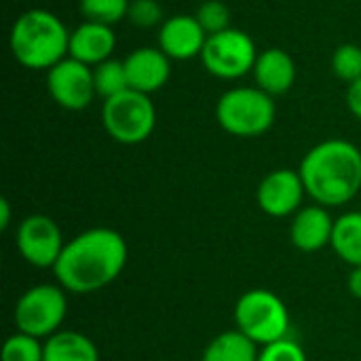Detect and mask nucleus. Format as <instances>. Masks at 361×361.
Wrapping results in <instances>:
<instances>
[{"label": "nucleus", "mask_w": 361, "mask_h": 361, "mask_svg": "<svg viewBox=\"0 0 361 361\" xmlns=\"http://www.w3.org/2000/svg\"><path fill=\"white\" fill-rule=\"evenodd\" d=\"M47 91L57 106L66 110H85L97 95L93 68L68 55L47 72Z\"/></svg>", "instance_id": "nucleus-9"}, {"label": "nucleus", "mask_w": 361, "mask_h": 361, "mask_svg": "<svg viewBox=\"0 0 361 361\" xmlns=\"http://www.w3.org/2000/svg\"><path fill=\"white\" fill-rule=\"evenodd\" d=\"M275 99L258 87H233L216 104L220 127L235 137L264 135L275 123Z\"/></svg>", "instance_id": "nucleus-4"}, {"label": "nucleus", "mask_w": 361, "mask_h": 361, "mask_svg": "<svg viewBox=\"0 0 361 361\" xmlns=\"http://www.w3.org/2000/svg\"><path fill=\"white\" fill-rule=\"evenodd\" d=\"M207 34L197 21L195 15H173L161 23L159 30V49L169 59H192L201 57Z\"/></svg>", "instance_id": "nucleus-12"}, {"label": "nucleus", "mask_w": 361, "mask_h": 361, "mask_svg": "<svg viewBox=\"0 0 361 361\" xmlns=\"http://www.w3.org/2000/svg\"><path fill=\"white\" fill-rule=\"evenodd\" d=\"M258 345L252 338L241 330H228L207 345L201 361H258Z\"/></svg>", "instance_id": "nucleus-18"}, {"label": "nucleus", "mask_w": 361, "mask_h": 361, "mask_svg": "<svg viewBox=\"0 0 361 361\" xmlns=\"http://www.w3.org/2000/svg\"><path fill=\"white\" fill-rule=\"evenodd\" d=\"M307 195L300 171L275 169L262 178L258 184V205L271 218H288L302 209V199Z\"/></svg>", "instance_id": "nucleus-11"}, {"label": "nucleus", "mask_w": 361, "mask_h": 361, "mask_svg": "<svg viewBox=\"0 0 361 361\" xmlns=\"http://www.w3.org/2000/svg\"><path fill=\"white\" fill-rule=\"evenodd\" d=\"M2 361H44V343L40 338L23 334L17 330V334L8 336L2 345Z\"/></svg>", "instance_id": "nucleus-22"}, {"label": "nucleus", "mask_w": 361, "mask_h": 361, "mask_svg": "<svg viewBox=\"0 0 361 361\" xmlns=\"http://www.w3.org/2000/svg\"><path fill=\"white\" fill-rule=\"evenodd\" d=\"M102 123L106 133L125 146L146 142L157 127V108L150 95L127 89L104 99Z\"/></svg>", "instance_id": "nucleus-5"}, {"label": "nucleus", "mask_w": 361, "mask_h": 361, "mask_svg": "<svg viewBox=\"0 0 361 361\" xmlns=\"http://www.w3.org/2000/svg\"><path fill=\"white\" fill-rule=\"evenodd\" d=\"M258 361H307V355L298 343L290 338H281L277 343L264 345L258 355Z\"/></svg>", "instance_id": "nucleus-26"}, {"label": "nucleus", "mask_w": 361, "mask_h": 361, "mask_svg": "<svg viewBox=\"0 0 361 361\" xmlns=\"http://www.w3.org/2000/svg\"><path fill=\"white\" fill-rule=\"evenodd\" d=\"M258 49L254 38L237 27H228L220 34L207 36L201 53L205 70L222 80H237L254 72Z\"/></svg>", "instance_id": "nucleus-8"}, {"label": "nucleus", "mask_w": 361, "mask_h": 361, "mask_svg": "<svg viewBox=\"0 0 361 361\" xmlns=\"http://www.w3.org/2000/svg\"><path fill=\"white\" fill-rule=\"evenodd\" d=\"M298 171L307 195L319 205H347L361 190V150L349 140L319 142L305 154Z\"/></svg>", "instance_id": "nucleus-2"}, {"label": "nucleus", "mask_w": 361, "mask_h": 361, "mask_svg": "<svg viewBox=\"0 0 361 361\" xmlns=\"http://www.w3.org/2000/svg\"><path fill=\"white\" fill-rule=\"evenodd\" d=\"M195 17L201 23V27L205 30L207 36L220 34V32L231 27V11L222 0H205L197 8Z\"/></svg>", "instance_id": "nucleus-24"}, {"label": "nucleus", "mask_w": 361, "mask_h": 361, "mask_svg": "<svg viewBox=\"0 0 361 361\" xmlns=\"http://www.w3.org/2000/svg\"><path fill=\"white\" fill-rule=\"evenodd\" d=\"M129 89L140 93H154L169 82L171 59L159 47H140L125 59Z\"/></svg>", "instance_id": "nucleus-13"}, {"label": "nucleus", "mask_w": 361, "mask_h": 361, "mask_svg": "<svg viewBox=\"0 0 361 361\" xmlns=\"http://www.w3.org/2000/svg\"><path fill=\"white\" fill-rule=\"evenodd\" d=\"M235 324L247 338L264 347L288 338L290 313L275 292L250 290L235 305Z\"/></svg>", "instance_id": "nucleus-6"}, {"label": "nucleus", "mask_w": 361, "mask_h": 361, "mask_svg": "<svg viewBox=\"0 0 361 361\" xmlns=\"http://www.w3.org/2000/svg\"><path fill=\"white\" fill-rule=\"evenodd\" d=\"M347 106H349L351 114L361 121V78L349 85V89H347Z\"/></svg>", "instance_id": "nucleus-27"}, {"label": "nucleus", "mask_w": 361, "mask_h": 361, "mask_svg": "<svg viewBox=\"0 0 361 361\" xmlns=\"http://www.w3.org/2000/svg\"><path fill=\"white\" fill-rule=\"evenodd\" d=\"M44 361H99V351L85 334L59 330L44 343Z\"/></svg>", "instance_id": "nucleus-17"}, {"label": "nucleus", "mask_w": 361, "mask_h": 361, "mask_svg": "<svg viewBox=\"0 0 361 361\" xmlns=\"http://www.w3.org/2000/svg\"><path fill=\"white\" fill-rule=\"evenodd\" d=\"M163 6L159 0H131L127 19L137 27H154L165 21Z\"/></svg>", "instance_id": "nucleus-25"}, {"label": "nucleus", "mask_w": 361, "mask_h": 361, "mask_svg": "<svg viewBox=\"0 0 361 361\" xmlns=\"http://www.w3.org/2000/svg\"><path fill=\"white\" fill-rule=\"evenodd\" d=\"M68 313L66 290L57 286H34L25 290L15 305V326L19 332L49 338L59 332Z\"/></svg>", "instance_id": "nucleus-7"}, {"label": "nucleus", "mask_w": 361, "mask_h": 361, "mask_svg": "<svg viewBox=\"0 0 361 361\" xmlns=\"http://www.w3.org/2000/svg\"><path fill=\"white\" fill-rule=\"evenodd\" d=\"M114 49H116V34H114L112 25H104V23L85 19L70 34V53L68 55L93 68V66L110 59Z\"/></svg>", "instance_id": "nucleus-15"}, {"label": "nucleus", "mask_w": 361, "mask_h": 361, "mask_svg": "<svg viewBox=\"0 0 361 361\" xmlns=\"http://www.w3.org/2000/svg\"><path fill=\"white\" fill-rule=\"evenodd\" d=\"M334 222L330 212L324 205H309L294 214L292 226H290V239L296 250L305 254L319 252L328 245H332L334 235Z\"/></svg>", "instance_id": "nucleus-14"}, {"label": "nucleus", "mask_w": 361, "mask_h": 361, "mask_svg": "<svg viewBox=\"0 0 361 361\" xmlns=\"http://www.w3.org/2000/svg\"><path fill=\"white\" fill-rule=\"evenodd\" d=\"M70 30L47 8L21 13L8 36V47L17 63L27 70H51L70 53Z\"/></svg>", "instance_id": "nucleus-3"}, {"label": "nucleus", "mask_w": 361, "mask_h": 361, "mask_svg": "<svg viewBox=\"0 0 361 361\" xmlns=\"http://www.w3.org/2000/svg\"><path fill=\"white\" fill-rule=\"evenodd\" d=\"M332 250L351 267H361V212L343 214L334 222Z\"/></svg>", "instance_id": "nucleus-19"}, {"label": "nucleus", "mask_w": 361, "mask_h": 361, "mask_svg": "<svg viewBox=\"0 0 361 361\" xmlns=\"http://www.w3.org/2000/svg\"><path fill=\"white\" fill-rule=\"evenodd\" d=\"M347 288H349V294L353 298L361 300V267H353L351 269L349 279H347Z\"/></svg>", "instance_id": "nucleus-28"}, {"label": "nucleus", "mask_w": 361, "mask_h": 361, "mask_svg": "<svg viewBox=\"0 0 361 361\" xmlns=\"http://www.w3.org/2000/svg\"><path fill=\"white\" fill-rule=\"evenodd\" d=\"M332 72L345 80L355 82L361 78V47L355 42L338 44L332 53Z\"/></svg>", "instance_id": "nucleus-23"}, {"label": "nucleus", "mask_w": 361, "mask_h": 361, "mask_svg": "<svg viewBox=\"0 0 361 361\" xmlns=\"http://www.w3.org/2000/svg\"><path fill=\"white\" fill-rule=\"evenodd\" d=\"M66 243L55 220L42 214L27 216L17 228V250L36 269H55Z\"/></svg>", "instance_id": "nucleus-10"}, {"label": "nucleus", "mask_w": 361, "mask_h": 361, "mask_svg": "<svg viewBox=\"0 0 361 361\" xmlns=\"http://www.w3.org/2000/svg\"><path fill=\"white\" fill-rule=\"evenodd\" d=\"M252 74H254L256 87L275 97V95L288 93L294 87L296 63L288 51H283L279 47H271V49L258 53Z\"/></svg>", "instance_id": "nucleus-16"}, {"label": "nucleus", "mask_w": 361, "mask_h": 361, "mask_svg": "<svg viewBox=\"0 0 361 361\" xmlns=\"http://www.w3.org/2000/svg\"><path fill=\"white\" fill-rule=\"evenodd\" d=\"M129 247L114 228L95 226L66 243L53 273L72 294H91L110 286L125 269Z\"/></svg>", "instance_id": "nucleus-1"}, {"label": "nucleus", "mask_w": 361, "mask_h": 361, "mask_svg": "<svg viewBox=\"0 0 361 361\" xmlns=\"http://www.w3.org/2000/svg\"><path fill=\"white\" fill-rule=\"evenodd\" d=\"M131 0H80L78 8L87 21H97L104 25H114L127 19Z\"/></svg>", "instance_id": "nucleus-21"}, {"label": "nucleus", "mask_w": 361, "mask_h": 361, "mask_svg": "<svg viewBox=\"0 0 361 361\" xmlns=\"http://www.w3.org/2000/svg\"><path fill=\"white\" fill-rule=\"evenodd\" d=\"M11 224V203L8 199H0V231H6Z\"/></svg>", "instance_id": "nucleus-29"}, {"label": "nucleus", "mask_w": 361, "mask_h": 361, "mask_svg": "<svg viewBox=\"0 0 361 361\" xmlns=\"http://www.w3.org/2000/svg\"><path fill=\"white\" fill-rule=\"evenodd\" d=\"M93 82H95L97 95L104 97V99L114 97V95L127 91L129 89V80H127L125 61L110 57V59L93 66Z\"/></svg>", "instance_id": "nucleus-20"}]
</instances>
